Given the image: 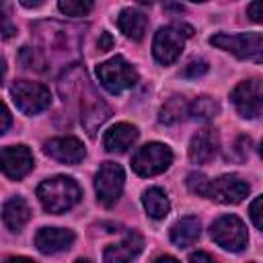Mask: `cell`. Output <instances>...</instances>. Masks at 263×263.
<instances>
[{
    "mask_svg": "<svg viewBox=\"0 0 263 263\" xmlns=\"http://www.w3.org/2000/svg\"><path fill=\"white\" fill-rule=\"evenodd\" d=\"M218 146H220L218 134H216L214 129H201V132H197V134L191 138V144H189V158H191L195 164H205V162H210V160L218 154Z\"/></svg>",
    "mask_w": 263,
    "mask_h": 263,
    "instance_id": "cell-14",
    "label": "cell"
},
{
    "mask_svg": "<svg viewBox=\"0 0 263 263\" xmlns=\"http://www.w3.org/2000/svg\"><path fill=\"white\" fill-rule=\"evenodd\" d=\"M113 37L107 33V31H103L101 33V39H99V51H107V49H111L113 47Z\"/></svg>",
    "mask_w": 263,
    "mask_h": 263,
    "instance_id": "cell-30",
    "label": "cell"
},
{
    "mask_svg": "<svg viewBox=\"0 0 263 263\" xmlns=\"http://www.w3.org/2000/svg\"><path fill=\"white\" fill-rule=\"evenodd\" d=\"M173 162V152L168 146L158 144V142H150L146 146H142L134 158H132V168L140 175V177H154L162 171H166Z\"/></svg>",
    "mask_w": 263,
    "mask_h": 263,
    "instance_id": "cell-5",
    "label": "cell"
},
{
    "mask_svg": "<svg viewBox=\"0 0 263 263\" xmlns=\"http://www.w3.org/2000/svg\"><path fill=\"white\" fill-rule=\"evenodd\" d=\"M247 14H249L251 21H255V23H263V2H261V0L251 2V4L247 6Z\"/></svg>",
    "mask_w": 263,
    "mask_h": 263,
    "instance_id": "cell-28",
    "label": "cell"
},
{
    "mask_svg": "<svg viewBox=\"0 0 263 263\" xmlns=\"http://www.w3.org/2000/svg\"><path fill=\"white\" fill-rule=\"evenodd\" d=\"M154 263H179V261L175 257H171V255H162V257L154 259Z\"/></svg>",
    "mask_w": 263,
    "mask_h": 263,
    "instance_id": "cell-33",
    "label": "cell"
},
{
    "mask_svg": "<svg viewBox=\"0 0 263 263\" xmlns=\"http://www.w3.org/2000/svg\"><path fill=\"white\" fill-rule=\"evenodd\" d=\"M97 76H99V82L113 95L121 92L125 88H132L138 82V72L121 55H115V58L99 64L97 66Z\"/></svg>",
    "mask_w": 263,
    "mask_h": 263,
    "instance_id": "cell-3",
    "label": "cell"
},
{
    "mask_svg": "<svg viewBox=\"0 0 263 263\" xmlns=\"http://www.w3.org/2000/svg\"><path fill=\"white\" fill-rule=\"evenodd\" d=\"M74 263H88L86 259H78V261H74Z\"/></svg>",
    "mask_w": 263,
    "mask_h": 263,
    "instance_id": "cell-35",
    "label": "cell"
},
{
    "mask_svg": "<svg viewBox=\"0 0 263 263\" xmlns=\"http://www.w3.org/2000/svg\"><path fill=\"white\" fill-rule=\"evenodd\" d=\"M199 228H201L199 226V220L193 218V216H185V218L177 220L173 224V228H171V240H173V245H177V247H189V245H193L197 240V236H199Z\"/></svg>",
    "mask_w": 263,
    "mask_h": 263,
    "instance_id": "cell-19",
    "label": "cell"
},
{
    "mask_svg": "<svg viewBox=\"0 0 263 263\" xmlns=\"http://www.w3.org/2000/svg\"><path fill=\"white\" fill-rule=\"evenodd\" d=\"M109 107L103 103V101H95V103H90L84 111H82V115H80V121H82V125L86 127V132L92 136L95 132H97V127L109 117Z\"/></svg>",
    "mask_w": 263,
    "mask_h": 263,
    "instance_id": "cell-22",
    "label": "cell"
},
{
    "mask_svg": "<svg viewBox=\"0 0 263 263\" xmlns=\"http://www.w3.org/2000/svg\"><path fill=\"white\" fill-rule=\"evenodd\" d=\"M142 201H144L146 214H148L150 218H154V220L164 218V216L168 214V210H171V203H168L166 193H164L162 189H158V187H150L148 191H144Z\"/></svg>",
    "mask_w": 263,
    "mask_h": 263,
    "instance_id": "cell-20",
    "label": "cell"
},
{
    "mask_svg": "<svg viewBox=\"0 0 263 263\" xmlns=\"http://www.w3.org/2000/svg\"><path fill=\"white\" fill-rule=\"evenodd\" d=\"M12 101L25 115H37L43 109L49 107L51 103V92L47 86L39 82H29V80H18L10 86Z\"/></svg>",
    "mask_w": 263,
    "mask_h": 263,
    "instance_id": "cell-4",
    "label": "cell"
},
{
    "mask_svg": "<svg viewBox=\"0 0 263 263\" xmlns=\"http://www.w3.org/2000/svg\"><path fill=\"white\" fill-rule=\"evenodd\" d=\"M60 10L68 16H84L90 12L92 8V2H72V0H62L60 4Z\"/></svg>",
    "mask_w": 263,
    "mask_h": 263,
    "instance_id": "cell-24",
    "label": "cell"
},
{
    "mask_svg": "<svg viewBox=\"0 0 263 263\" xmlns=\"http://www.w3.org/2000/svg\"><path fill=\"white\" fill-rule=\"evenodd\" d=\"M230 99L240 117L253 119V117L261 115V111H263V80L251 78V80L240 82L232 90Z\"/></svg>",
    "mask_w": 263,
    "mask_h": 263,
    "instance_id": "cell-8",
    "label": "cell"
},
{
    "mask_svg": "<svg viewBox=\"0 0 263 263\" xmlns=\"http://www.w3.org/2000/svg\"><path fill=\"white\" fill-rule=\"evenodd\" d=\"M123 181H125V175L117 162H103L97 171V177H95L97 199L105 208H111L121 195Z\"/></svg>",
    "mask_w": 263,
    "mask_h": 263,
    "instance_id": "cell-7",
    "label": "cell"
},
{
    "mask_svg": "<svg viewBox=\"0 0 263 263\" xmlns=\"http://www.w3.org/2000/svg\"><path fill=\"white\" fill-rule=\"evenodd\" d=\"M210 43L247 62H263V35L259 33H218L210 37Z\"/></svg>",
    "mask_w": 263,
    "mask_h": 263,
    "instance_id": "cell-2",
    "label": "cell"
},
{
    "mask_svg": "<svg viewBox=\"0 0 263 263\" xmlns=\"http://www.w3.org/2000/svg\"><path fill=\"white\" fill-rule=\"evenodd\" d=\"M212 238L216 240V245H220L226 251L238 253L247 247L249 242V234L245 224L240 222V218L228 214V216H220L214 224H212Z\"/></svg>",
    "mask_w": 263,
    "mask_h": 263,
    "instance_id": "cell-6",
    "label": "cell"
},
{
    "mask_svg": "<svg viewBox=\"0 0 263 263\" xmlns=\"http://www.w3.org/2000/svg\"><path fill=\"white\" fill-rule=\"evenodd\" d=\"M261 156H263V144H261Z\"/></svg>",
    "mask_w": 263,
    "mask_h": 263,
    "instance_id": "cell-36",
    "label": "cell"
},
{
    "mask_svg": "<svg viewBox=\"0 0 263 263\" xmlns=\"http://www.w3.org/2000/svg\"><path fill=\"white\" fill-rule=\"evenodd\" d=\"M208 72V62L205 60H191L185 68H183V76L185 78H199V76H203Z\"/></svg>",
    "mask_w": 263,
    "mask_h": 263,
    "instance_id": "cell-26",
    "label": "cell"
},
{
    "mask_svg": "<svg viewBox=\"0 0 263 263\" xmlns=\"http://www.w3.org/2000/svg\"><path fill=\"white\" fill-rule=\"evenodd\" d=\"M249 214H251L253 224H255L259 230H263V195H259V197H257V199L251 203Z\"/></svg>",
    "mask_w": 263,
    "mask_h": 263,
    "instance_id": "cell-27",
    "label": "cell"
},
{
    "mask_svg": "<svg viewBox=\"0 0 263 263\" xmlns=\"http://www.w3.org/2000/svg\"><path fill=\"white\" fill-rule=\"evenodd\" d=\"M2 23H4V37H6V39H8V37H10V35H12V33H14V29H12V27H10V25H8V18H6V16H4V18H2Z\"/></svg>",
    "mask_w": 263,
    "mask_h": 263,
    "instance_id": "cell-34",
    "label": "cell"
},
{
    "mask_svg": "<svg viewBox=\"0 0 263 263\" xmlns=\"http://www.w3.org/2000/svg\"><path fill=\"white\" fill-rule=\"evenodd\" d=\"M80 187L72 177H53L37 187V197L45 212L62 214L74 208L80 199Z\"/></svg>",
    "mask_w": 263,
    "mask_h": 263,
    "instance_id": "cell-1",
    "label": "cell"
},
{
    "mask_svg": "<svg viewBox=\"0 0 263 263\" xmlns=\"http://www.w3.org/2000/svg\"><path fill=\"white\" fill-rule=\"evenodd\" d=\"M35 160L27 146H6L2 150V171L10 179H23L31 168Z\"/></svg>",
    "mask_w": 263,
    "mask_h": 263,
    "instance_id": "cell-12",
    "label": "cell"
},
{
    "mask_svg": "<svg viewBox=\"0 0 263 263\" xmlns=\"http://www.w3.org/2000/svg\"><path fill=\"white\" fill-rule=\"evenodd\" d=\"M2 134L8 129V125H10V113H8V107H4V111H2Z\"/></svg>",
    "mask_w": 263,
    "mask_h": 263,
    "instance_id": "cell-31",
    "label": "cell"
},
{
    "mask_svg": "<svg viewBox=\"0 0 263 263\" xmlns=\"http://www.w3.org/2000/svg\"><path fill=\"white\" fill-rule=\"evenodd\" d=\"M216 113H218V103L210 97H197L189 103V115L193 119L208 121V119L216 117Z\"/></svg>",
    "mask_w": 263,
    "mask_h": 263,
    "instance_id": "cell-23",
    "label": "cell"
},
{
    "mask_svg": "<svg viewBox=\"0 0 263 263\" xmlns=\"http://www.w3.org/2000/svg\"><path fill=\"white\" fill-rule=\"evenodd\" d=\"M117 27L121 29V33L129 39H136L140 41L146 33V27H148V18L144 12L136 10V8H123L117 16Z\"/></svg>",
    "mask_w": 263,
    "mask_h": 263,
    "instance_id": "cell-17",
    "label": "cell"
},
{
    "mask_svg": "<svg viewBox=\"0 0 263 263\" xmlns=\"http://www.w3.org/2000/svg\"><path fill=\"white\" fill-rule=\"evenodd\" d=\"M4 263H35V261L33 259H27V257H10Z\"/></svg>",
    "mask_w": 263,
    "mask_h": 263,
    "instance_id": "cell-32",
    "label": "cell"
},
{
    "mask_svg": "<svg viewBox=\"0 0 263 263\" xmlns=\"http://www.w3.org/2000/svg\"><path fill=\"white\" fill-rule=\"evenodd\" d=\"M183 45H185V37L181 35V31H179L175 25L162 27V29H158V33L154 35L152 53H154V58H156L160 64L168 66V64H173V62L181 55Z\"/></svg>",
    "mask_w": 263,
    "mask_h": 263,
    "instance_id": "cell-10",
    "label": "cell"
},
{
    "mask_svg": "<svg viewBox=\"0 0 263 263\" xmlns=\"http://www.w3.org/2000/svg\"><path fill=\"white\" fill-rule=\"evenodd\" d=\"M187 187L191 189V193L208 195L210 181H208V179H205V175H201V173H191V175L187 177Z\"/></svg>",
    "mask_w": 263,
    "mask_h": 263,
    "instance_id": "cell-25",
    "label": "cell"
},
{
    "mask_svg": "<svg viewBox=\"0 0 263 263\" xmlns=\"http://www.w3.org/2000/svg\"><path fill=\"white\" fill-rule=\"evenodd\" d=\"M45 154L51 156L58 162L64 164H76L86 156L84 144L74 138V136H62V138H53L49 142H45Z\"/></svg>",
    "mask_w": 263,
    "mask_h": 263,
    "instance_id": "cell-11",
    "label": "cell"
},
{
    "mask_svg": "<svg viewBox=\"0 0 263 263\" xmlns=\"http://www.w3.org/2000/svg\"><path fill=\"white\" fill-rule=\"evenodd\" d=\"M189 263H218L214 257H210L208 253L203 251H197V253H191L189 255Z\"/></svg>",
    "mask_w": 263,
    "mask_h": 263,
    "instance_id": "cell-29",
    "label": "cell"
},
{
    "mask_svg": "<svg viewBox=\"0 0 263 263\" xmlns=\"http://www.w3.org/2000/svg\"><path fill=\"white\" fill-rule=\"evenodd\" d=\"M72 242H74V232L66 228H39L35 234V247L45 255L66 251L72 247Z\"/></svg>",
    "mask_w": 263,
    "mask_h": 263,
    "instance_id": "cell-13",
    "label": "cell"
},
{
    "mask_svg": "<svg viewBox=\"0 0 263 263\" xmlns=\"http://www.w3.org/2000/svg\"><path fill=\"white\" fill-rule=\"evenodd\" d=\"M249 195V183L238 175H222L216 181H210L208 197L218 203H238Z\"/></svg>",
    "mask_w": 263,
    "mask_h": 263,
    "instance_id": "cell-9",
    "label": "cell"
},
{
    "mask_svg": "<svg viewBox=\"0 0 263 263\" xmlns=\"http://www.w3.org/2000/svg\"><path fill=\"white\" fill-rule=\"evenodd\" d=\"M2 218H4V224L10 228V230H21L29 218H31V210L27 205V201L23 197H12L4 203L2 208Z\"/></svg>",
    "mask_w": 263,
    "mask_h": 263,
    "instance_id": "cell-18",
    "label": "cell"
},
{
    "mask_svg": "<svg viewBox=\"0 0 263 263\" xmlns=\"http://www.w3.org/2000/svg\"><path fill=\"white\" fill-rule=\"evenodd\" d=\"M142 247H144L142 236L136 232H129L121 242L109 245L103 253V259L105 263H132L140 255Z\"/></svg>",
    "mask_w": 263,
    "mask_h": 263,
    "instance_id": "cell-15",
    "label": "cell"
},
{
    "mask_svg": "<svg viewBox=\"0 0 263 263\" xmlns=\"http://www.w3.org/2000/svg\"><path fill=\"white\" fill-rule=\"evenodd\" d=\"M138 140V127L132 123H115L113 127H109L103 136V146L109 152H127L132 148V144Z\"/></svg>",
    "mask_w": 263,
    "mask_h": 263,
    "instance_id": "cell-16",
    "label": "cell"
},
{
    "mask_svg": "<svg viewBox=\"0 0 263 263\" xmlns=\"http://www.w3.org/2000/svg\"><path fill=\"white\" fill-rule=\"evenodd\" d=\"M185 115H189V103H187L183 97H173V99H168V101L160 107L158 121L171 125V123L181 121Z\"/></svg>",
    "mask_w": 263,
    "mask_h": 263,
    "instance_id": "cell-21",
    "label": "cell"
}]
</instances>
